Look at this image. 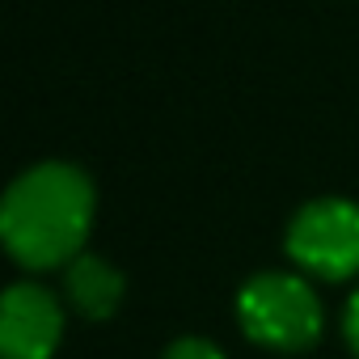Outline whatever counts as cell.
Returning a JSON list of instances; mask_svg holds the SVG:
<instances>
[{"mask_svg": "<svg viewBox=\"0 0 359 359\" xmlns=\"http://www.w3.org/2000/svg\"><path fill=\"white\" fill-rule=\"evenodd\" d=\"M342 338H346V346H351L355 359H359V287L351 292V300H346V309H342Z\"/></svg>", "mask_w": 359, "mask_h": 359, "instance_id": "obj_7", "label": "cell"}, {"mask_svg": "<svg viewBox=\"0 0 359 359\" xmlns=\"http://www.w3.org/2000/svg\"><path fill=\"white\" fill-rule=\"evenodd\" d=\"M287 258L317 279L359 275V203L351 199H313L287 224Z\"/></svg>", "mask_w": 359, "mask_h": 359, "instance_id": "obj_3", "label": "cell"}, {"mask_svg": "<svg viewBox=\"0 0 359 359\" xmlns=\"http://www.w3.org/2000/svg\"><path fill=\"white\" fill-rule=\"evenodd\" d=\"M93 182L64 161L26 169L0 203V237L26 271H55L81 258L93 224Z\"/></svg>", "mask_w": 359, "mask_h": 359, "instance_id": "obj_1", "label": "cell"}, {"mask_svg": "<svg viewBox=\"0 0 359 359\" xmlns=\"http://www.w3.org/2000/svg\"><path fill=\"white\" fill-rule=\"evenodd\" d=\"M64 292H68V304H72L85 321H106V317H114V309L123 304V275H118L106 258L81 254V258L68 266Z\"/></svg>", "mask_w": 359, "mask_h": 359, "instance_id": "obj_5", "label": "cell"}, {"mask_svg": "<svg viewBox=\"0 0 359 359\" xmlns=\"http://www.w3.org/2000/svg\"><path fill=\"white\" fill-rule=\"evenodd\" d=\"M241 330L271 351H309L325 330V309L300 275H254L237 296Z\"/></svg>", "mask_w": 359, "mask_h": 359, "instance_id": "obj_2", "label": "cell"}, {"mask_svg": "<svg viewBox=\"0 0 359 359\" xmlns=\"http://www.w3.org/2000/svg\"><path fill=\"white\" fill-rule=\"evenodd\" d=\"M161 359H224V351L208 338H177L173 346H165Z\"/></svg>", "mask_w": 359, "mask_h": 359, "instance_id": "obj_6", "label": "cell"}, {"mask_svg": "<svg viewBox=\"0 0 359 359\" xmlns=\"http://www.w3.org/2000/svg\"><path fill=\"white\" fill-rule=\"evenodd\" d=\"M64 338V309L39 283H13L0 304V355L51 359Z\"/></svg>", "mask_w": 359, "mask_h": 359, "instance_id": "obj_4", "label": "cell"}]
</instances>
